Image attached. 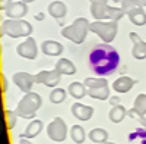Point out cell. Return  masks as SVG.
<instances>
[{"mask_svg":"<svg viewBox=\"0 0 146 144\" xmlns=\"http://www.w3.org/2000/svg\"><path fill=\"white\" fill-rule=\"evenodd\" d=\"M47 135L50 137L53 141H64L67 137V125L62 118H56L53 119V122L48 124L47 127Z\"/></svg>","mask_w":146,"mask_h":144,"instance_id":"obj_7","label":"cell"},{"mask_svg":"<svg viewBox=\"0 0 146 144\" xmlns=\"http://www.w3.org/2000/svg\"><path fill=\"white\" fill-rule=\"evenodd\" d=\"M70 110H72V115L76 119H79V121H89L91 116L94 115V107L82 104V103H73Z\"/></svg>","mask_w":146,"mask_h":144,"instance_id":"obj_12","label":"cell"},{"mask_svg":"<svg viewBox=\"0 0 146 144\" xmlns=\"http://www.w3.org/2000/svg\"><path fill=\"white\" fill-rule=\"evenodd\" d=\"M143 6H146V0H123L121 2V7L126 12L133 7H143Z\"/></svg>","mask_w":146,"mask_h":144,"instance_id":"obj_28","label":"cell"},{"mask_svg":"<svg viewBox=\"0 0 146 144\" xmlns=\"http://www.w3.org/2000/svg\"><path fill=\"white\" fill-rule=\"evenodd\" d=\"M91 3H107V0H91Z\"/></svg>","mask_w":146,"mask_h":144,"instance_id":"obj_35","label":"cell"},{"mask_svg":"<svg viewBox=\"0 0 146 144\" xmlns=\"http://www.w3.org/2000/svg\"><path fill=\"white\" fill-rule=\"evenodd\" d=\"M28 13V6L23 2H13L7 9H6V15L9 19H21Z\"/></svg>","mask_w":146,"mask_h":144,"instance_id":"obj_13","label":"cell"},{"mask_svg":"<svg viewBox=\"0 0 146 144\" xmlns=\"http://www.w3.org/2000/svg\"><path fill=\"white\" fill-rule=\"evenodd\" d=\"M2 81H3V91H6L7 90V79L5 75H2Z\"/></svg>","mask_w":146,"mask_h":144,"instance_id":"obj_32","label":"cell"},{"mask_svg":"<svg viewBox=\"0 0 146 144\" xmlns=\"http://www.w3.org/2000/svg\"><path fill=\"white\" fill-rule=\"evenodd\" d=\"M140 119H142V122H143V124H145V125H146V116H142V118H140Z\"/></svg>","mask_w":146,"mask_h":144,"instance_id":"obj_36","label":"cell"},{"mask_svg":"<svg viewBox=\"0 0 146 144\" xmlns=\"http://www.w3.org/2000/svg\"><path fill=\"white\" fill-rule=\"evenodd\" d=\"M19 144H32L28 138H21V141H19Z\"/></svg>","mask_w":146,"mask_h":144,"instance_id":"obj_34","label":"cell"},{"mask_svg":"<svg viewBox=\"0 0 146 144\" xmlns=\"http://www.w3.org/2000/svg\"><path fill=\"white\" fill-rule=\"evenodd\" d=\"M126 15L129 16V19L137 27H143L146 24V12L143 10V7H133L129 9L126 12Z\"/></svg>","mask_w":146,"mask_h":144,"instance_id":"obj_15","label":"cell"},{"mask_svg":"<svg viewBox=\"0 0 146 144\" xmlns=\"http://www.w3.org/2000/svg\"><path fill=\"white\" fill-rule=\"evenodd\" d=\"M89 31L101 37L104 43L110 44L115 38L118 25H117V21H94L89 25Z\"/></svg>","mask_w":146,"mask_h":144,"instance_id":"obj_6","label":"cell"},{"mask_svg":"<svg viewBox=\"0 0 146 144\" xmlns=\"http://www.w3.org/2000/svg\"><path fill=\"white\" fill-rule=\"evenodd\" d=\"M129 37L133 41V49H131L133 57L137 59V61H143V59H146V41H143L136 32H130Z\"/></svg>","mask_w":146,"mask_h":144,"instance_id":"obj_11","label":"cell"},{"mask_svg":"<svg viewBox=\"0 0 146 144\" xmlns=\"http://www.w3.org/2000/svg\"><path fill=\"white\" fill-rule=\"evenodd\" d=\"M16 52L21 57H25V59H29V61H34L38 55V49H36V43L32 37H28L23 43H21L18 47H16Z\"/></svg>","mask_w":146,"mask_h":144,"instance_id":"obj_8","label":"cell"},{"mask_svg":"<svg viewBox=\"0 0 146 144\" xmlns=\"http://www.w3.org/2000/svg\"><path fill=\"white\" fill-rule=\"evenodd\" d=\"M89 138L92 143H96V144H102L107 141L108 138V133L102 128H94L91 133H89Z\"/></svg>","mask_w":146,"mask_h":144,"instance_id":"obj_24","label":"cell"},{"mask_svg":"<svg viewBox=\"0 0 146 144\" xmlns=\"http://www.w3.org/2000/svg\"><path fill=\"white\" fill-rule=\"evenodd\" d=\"M91 15L96 21H118L126 15L123 7H111L107 3H91Z\"/></svg>","mask_w":146,"mask_h":144,"instance_id":"obj_5","label":"cell"},{"mask_svg":"<svg viewBox=\"0 0 146 144\" xmlns=\"http://www.w3.org/2000/svg\"><path fill=\"white\" fill-rule=\"evenodd\" d=\"M102 144H115V143H108V141H105V143H102Z\"/></svg>","mask_w":146,"mask_h":144,"instance_id":"obj_38","label":"cell"},{"mask_svg":"<svg viewBox=\"0 0 146 144\" xmlns=\"http://www.w3.org/2000/svg\"><path fill=\"white\" fill-rule=\"evenodd\" d=\"M70 138L76 144H80L85 141V129L80 125H73L70 128Z\"/></svg>","mask_w":146,"mask_h":144,"instance_id":"obj_25","label":"cell"},{"mask_svg":"<svg viewBox=\"0 0 146 144\" xmlns=\"http://www.w3.org/2000/svg\"><path fill=\"white\" fill-rule=\"evenodd\" d=\"M42 127H44L42 121H40V119H34V121L29 122L27 129L23 131V134H21V138H34V137H36L42 131Z\"/></svg>","mask_w":146,"mask_h":144,"instance_id":"obj_18","label":"cell"},{"mask_svg":"<svg viewBox=\"0 0 146 144\" xmlns=\"http://www.w3.org/2000/svg\"><path fill=\"white\" fill-rule=\"evenodd\" d=\"M41 96L38 93H25V96L19 100L18 106H16V115L23 118V119H31L34 118V115L36 113V110L41 107Z\"/></svg>","mask_w":146,"mask_h":144,"instance_id":"obj_2","label":"cell"},{"mask_svg":"<svg viewBox=\"0 0 146 144\" xmlns=\"http://www.w3.org/2000/svg\"><path fill=\"white\" fill-rule=\"evenodd\" d=\"M41 50L47 56H58L63 52V44L54 40H47L41 44Z\"/></svg>","mask_w":146,"mask_h":144,"instance_id":"obj_14","label":"cell"},{"mask_svg":"<svg viewBox=\"0 0 146 144\" xmlns=\"http://www.w3.org/2000/svg\"><path fill=\"white\" fill-rule=\"evenodd\" d=\"M89 25H91V22L86 18H78V19L73 21L70 25H67L62 30V35L66 37L67 40L73 41L75 44H80V43L85 41V38H86V34L89 31Z\"/></svg>","mask_w":146,"mask_h":144,"instance_id":"obj_3","label":"cell"},{"mask_svg":"<svg viewBox=\"0 0 146 144\" xmlns=\"http://www.w3.org/2000/svg\"><path fill=\"white\" fill-rule=\"evenodd\" d=\"M110 103H111L113 106H118L120 104V97H111L110 99Z\"/></svg>","mask_w":146,"mask_h":144,"instance_id":"obj_31","label":"cell"},{"mask_svg":"<svg viewBox=\"0 0 146 144\" xmlns=\"http://www.w3.org/2000/svg\"><path fill=\"white\" fill-rule=\"evenodd\" d=\"M88 96L96 100H107L110 96V88L108 85L100 87V88H88Z\"/></svg>","mask_w":146,"mask_h":144,"instance_id":"obj_23","label":"cell"},{"mask_svg":"<svg viewBox=\"0 0 146 144\" xmlns=\"http://www.w3.org/2000/svg\"><path fill=\"white\" fill-rule=\"evenodd\" d=\"M126 115H127V110L124 109L123 106H120V104L118 106H113V109L110 110V113H108L110 119H111V122H114V124L121 122Z\"/></svg>","mask_w":146,"mask_h":144,"instance_id":"obj_22","label":"cell"},{"mask_svg":"<svg viewBox=\"0 0 146 144\" xmlns=\"http://www.w3.org/2000/svg\"><path fill=\"white\" fill-rule=\"evenodd\" d=\"M56 69L60 72L62 75H75L76 74V66L73 65L69 59H60L56 63Z\"/></svg>","mask_w":146,"mask_h":144,"instance_id":"obj_19","label":"cell"},{"mask_svg":"<svg viewBox=\"0 0 146 144\" xmlns=\"http://www.w3.org/2000/svg\"><path fill=\"white\" fill-rule=\"evenodd\" d=\"M114 2H123V0H114Z\"/></svg>","mask_w":146,"mask_h":144,"instance_id":"obj_39","label":"cell"},{"mask_svg":"<svg viewBox=\"0 0 146 144\" xmlns=\"http://www.w3.org/2000/svg\"><path fill=\"white\" fill-rule=\"evenodd\" d=\"M12 3H13V0H0V10H6Z\"/></svg>","mask_w":146,"mask_h":144,"instance_id":"obj_30","label":"cell"},{"mask_svg":"<svg viewBox=\"0 0 146 144\" xmlns=\"http://www.w3.org/2000/svg\"><path fill=\"white\" fill-rule=\"evenodd\" d=\"M67 91H69V94L72 96V97H75V99H82L88 94L86 85L82 84V82H78V81L72 82L69 85V88H67Z\"/></svg>","mask_w":146,"mask_h":144,"instance_id":"obj_20","label":"cell"},{"mask_svg":"<svg viewBox=\"0 0 146 144\" xmlns=\"http://www.w3.org/2000/svg\"><path fill=\"white\" fill-rule=\"evenodd\" d=\"M88 62L94 74L100 77H107V75H111L117 69L120 63V56L113 46L102 43L94 47V50L89 53Z\"/></svg>","mask_w":146,"mask_h":144,"instance_id":"obj_1","label":"cell"},{"mask_svg":"<svg viewBox=\"0 0 146 144\" xmlns=\"http://www.w3.org/2000/svg\"><path fill=\"white\" fill-rule=\"evenodd\" d=\"M21 2H23V3H31V2H34V0H21Z\"/></svg>","mask_w":146,"mask_h":144,"instance_id":"obj_37","label":"cell"},{"mask_svg":"<svg viewBox=\"0 0 146 144\" xmlns=\"http://www.w3.org/2000/svg\"><path fill=\"white\" fill-rule=\"evenodd\" d=\"M60 77H62V74H60L57 69L41 71L35 75V81L38 84H44V85H47V87H56L60 82Z\"/></svg>","mask_w":146,"mask_h":144,"instance_id":"obj_9","label":"cell"},{"mask_svg":"<svg viewBox=\"0 0 146 144\" xmlns=\"http://www.w3.org/2000/svg\"><path fill=\"white\" fill-rule=\"evenodd\" d=\"M64 99H66V91H64L63 88H54V90L50 93V102H51V103L58 104V103L64 102Z\"/></svg>","mask_w":146,"mask_h":144,"instance_id":"obj_27","label":"cell"},{"mask_svg":"<svg viewBox=\"0 0 146 144\" xmlns=\"http://www.w3.org/2000/svg\"><path fill=\"white\" fill-rule=\"evenodd\" d=\"M12 79H13V82L18 85V88L22 90L23 93H29L32 85L36 82L35 75H31V74H28V72H16Z\"/></svg>","mask_w":146,"mask_h":144,"instance_id":"obj_10","label":"cell"},{"mask_svg":"<svg viewBox=\"0 0 146 144\" xmlns=\"http://www.w3.org/2000/svg\"><path fill=\"white\" fill-rule=\"evenodd\" d=\"M48 13L56 19H63L67 13V7L63 2L54 0V2H51L50 5H48Z\"/></svg>","mask_w":146,"mask_h":144,"instance_id":"obj_17","label":"cell"},{"mask_svg":"<svg viewBox=\"0 0 146 144\" xmlns=\"http://www.w3.org/2000/svg\"><path fill=\"white\" fill-rule=\"evenodd\" d=\"M131 113L139 115V118L146 116V94H139L137 97H136Z\"/></svg>","mask_w":146,"mask_h":144,"instance_id":"obj_21","label":"cell"},{"mask_svg":"<svg viewBox=\"0 0 146 144\" xmlns=\"http://www.w3.org/2000/svg\"><path fill=\"white\" fill-rule=\"evenodd\" d=\"M136 84V79H133L130 77H120L114 81L113 84V88L117 93H127L129 90L133 88V85Z\"/></svg>","mask_w":146,"mask_h":144,"instance_id":"obj_16","label":"cell"},{"mask_svg":"<svg viewBox=\"0 0 146 144\" xmlns=\"http://www.w3.org/2000/svg\"><path fill=\"white\" fill-rule=\"evenodd\" d=\"M44 16H45V15L42 13V12H40V13H36V15H35V19H36V21H42Z\"/></svg>","mask_w":146,"mask_h":144,"instance_id":"obj_33","label":"cell"},{"mask_svg":"<svg viewBox=\"0 0 146 144\" xmlns=\"http://www.w3.org/2000/svg\"><path fill=\"white\" fill-rule=\"evenodd\" d=\"M2 32L12 38L29 37L32 32V25L23 19H6L2 24Z\"/></svg>","mask_w":146,"mask_h":144,"instance_id":"obj_4","label":"cell"},{"mask_svg":"<svg viewBox=\"0 0 146 144\" xmlns=\"http://www.w3.org/2000/svg\"><path fill=\"white\" fill-rule=\"evenodd\" d=\"M5 115H6V121H7V128L9 129H12L15 125H16V118H18V115H16V112H12V110H5Z\"/></svg>","mask_w":146,"mask_h":144,"instance_id":"obj_29","label":"cell"},{"mask_svg":"<svg viewBox=\"0 0 146 144\" xmlns=\"http://www.w3.org/2000/svg\"><path fill=\"white\" fill-rule=\"evenodd\" d=\"M83 84L86 85V88H100V87H105L107 85V79H104L102 77L100 78H86L83 81Z\"/></svg>","mask_w":146,"mask_h":144,"instance_id":"obj_26","label":"cell"}]
</instances>
